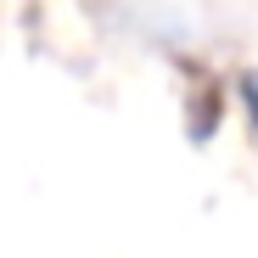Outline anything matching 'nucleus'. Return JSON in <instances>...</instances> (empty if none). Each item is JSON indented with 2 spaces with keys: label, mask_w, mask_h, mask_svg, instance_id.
Here are the masks:
<instances>
[{
  "label": "nucleus",
  "mask_w": 258,
  "mask_h": 258,
  "mask_svg": "<svg viewBox=\"0 0 258 258\" xmlns=\"http://www.w3.org/2000/svg\"><path fill=\"white\" fill-rule=\"evenodd\" d=\"M241 107H247V118L258 129V73H241Z\"/></svg>",
  "instance_id": "obj_1"
}]
</instances>
